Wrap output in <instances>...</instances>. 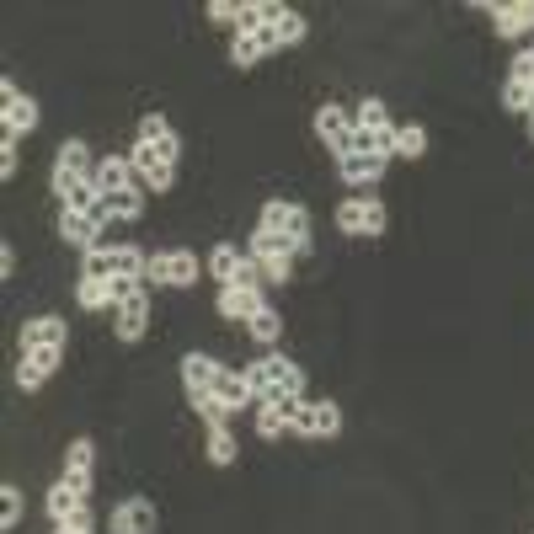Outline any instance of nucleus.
I'll return each mask as SVG.
<instances>
[{
  "label": "nucleus",
  "instance_id": "nucleus-36",
  "mask_svg": "<svg viewBox=\"0 0 534 534\" xmlns=\"http://www.w3.org/2000/svg\"><path fill=\"white\" fill-rule=\"evenodd\" d=\"M529 102H534V86H524V81L502 86V107H508V113H529Z\"/></svg>",
  "mask_w": 534,
  "mask_h": 534
},
{
  "label": "nucleus",
  "instance_id": "nucleus-17",
  "mask_svg": "<svg viewBox=\"0 0 534 534\" xmlns=\"http://www.w3.org/2000/svg\"><path fill=\"white\" fill-rule=\"evenodd\" d=\"M91 470H97V444H91V438H75L65 449V481L81 497H91Z\"/></svg>",
  "mask_w": 534,
  "mask_h": 534
},
{
  "label": "nucleus",
  "instance_id": "nucleus-13",
  "mask_svg": "<svg viewBox=\"0 0 534 534\" xmlns=\"http://www.w3.org/2000/svg\"><path fill=\"white\" fill-rule=\"evenodd\" d=\"M155 524H161V513L150 497H129L113 508V534H155Z\"/></svg>",
  "mask_w": 534,
  "mask_h": 534
},
{
  "label": "nucleus",
  "instance_id": "nucleus-11",
  "mask_svg": "<svg viewBox=\"0 0 534 534\" xmlns=\"http://www.w3.org/2000/svg\"><path fill=\"white\" fill-rule=\"evenodd\" d=\"M284 49V38H278V27H257V33H235L230 43V65L235 70H251V65H262L267 54H278Z\"/></svg>",
  "mask_w": 534,
  "mask_h": 534
},
{
  "label": "nucleus",
  "instance_id": "nucleus-21",
  "mask_svg": "<svg viewBox=\"0 0 534 534\" xmlns=\"http://www.w3.org/2000/svg\"><path fill=\"white\" fill-rule=\"evenodd\" d=\"M129 177H134V166H129V155H107V161H97V171H91V182H97V193H129Z\"/></svg>",
  "mask_w": 534,
  "mask_h": 534
},
{
  "label": "nucleus",
  "instance_id": "nucleus-3",
  "mask_svg": "<svg viewBox=\"0 0 534 534\" xmlns=\"http://www.w3.org/2000/svg\"><path fill=\"white\" fill-rule=\"evenodd\" d=\"M294 241H284V235H273V230H262L251 235V246H246V257L262 267V284H289V262H294Z\"/></svg>",
  "mask_w": 534,
  "mask_h": 534
},
{
  "label": "nucleus",
  "instance_id": "nucleus-15",
  "mask_svg": "<svg viewBox=\"0 0 534 534\" xmlns=\"http://www.w3.org/2000/svg\"><path fill=\"white\" fill-rule=\"evenodd\" d=\"M219 369H225L219 358H209V353H187V358H182V385H187V396H193V401L214 396Z\"/></svg>",
  "mask_w": 534,
  "mask_h": 534
},
{
  "label": "nucleus",
  "instance_id": "nucleus-19",
  "mask_svg": "<svg viewBox=\"0 0 534 534\" xmlns=\"http://www.w3.org/2000/svg\"><path fill=\"white\" fill-rule=\"evenodd\" d=\"M262 289L257 284H230V289H219V316L225 321H251L262 310Z\"/></svg>",
  "mask_w": 534,
  "mask_h": 534
},
{
  "label": "nucleus",
  "instance_id": "nucleus-38",
  "mask_svg": "<svg viewBox=\"0 0 534 534\" xmlns=\"http://www.w3.org/2000/svg\"><path fill=\"white\" fill-rule=\"evenodd\" d=\"M209 17L225 22V27H235V22H241V0H209Z\"/></svg>",
  "mask_w": 534,
  "mask_h": 534
},
{
  "label": "nucleus",
  "instance_id": "nucleus-20",
  "mask_svg": "<svg viewBox=\"0 0 534 534\" xmlns=\"http://www.w3.org/2000/svg\"><path fill=\"white\" fill-rule=\"evenodd\" d=\"M65 342H70V326L59 321V316L22 321V348H59V353H65Z\"/></svg>",
  "mask_w": 534,
  "mask_h": 534
},
{
  "label": "nucleus",
  "instance_id": "nucleus-31",
  "mask_svg": "<svg viewBox=\"0 0 534 534\" xmlns=\"http://www.w3.org/2000/svg\"><path fill=\"white\" fill-rule=\"evenodd\" d=\"M75 305H81V310H102V305H113V294H107L102 278H81V284H75Z\"/></svg>",
  "mask_w": 534,
  "mask_h": 534
},
{
  "label": "nucleus",
  "instance_id": "nucleus-43",
  "mask_svg": "<svg viewBox=\"0 0 534 534\" xmlns=\"http://www.w3.org/2000/svg\"><path fill=\"white\" fill-rule=\"evenodd\" d=\"M529 139H534V118H529Z\"/></svg>",
  "mask_w": 534,
  "mask_h": 534
},
{
  "label": "nucleus",
  "instance_id": "nucleus-33",
  "mask_svg": "<svg viewBox=\"0 0 534 534\" xmlns=\"http://www.w3.org/2000/svg\"><path fill=\"white\" fill-rule=\"evenodd\" d=\"M209 460L214 465H235V433L230 428H209Z\"/></svg>",
  "mask_w": 534,
  "mask_h": 534
},
{
  "label": "nucleus",
  "instance_id": "nucleus-30",
  "mask_svg": "<svg viewBox=\"0 0 534 534\" xmlns=\"http://www.w3.org/2000/svg\"><path fill=\"white\" fill-rule=\"evenodd\" d=\"M246 332L257 337V342H278V337H284V321H278V310H273V305H262L257 316L246 321Z\"/></svg>",
  "mask_w": 534,
  "mask_h": 534
},
{
  "label": "nucleus",
  "instance_id": "nucleus-25",
  "mask_svg": "<svg viewBox=\"0 0 534 534\" xmlns=\"http://www.w3.org/2000/svg\"><path fill=\"white\" fill-rule=\"evenodd\" d=\"M145 321H150V294H139V300L118 305V337H123V342H139V337H145Z\"/></svg>",
  "mask_w": 534,
  "mask_h": 534
},
{
  "label": "nucleus",
  "instance_id": "nucleus-23",
  "mask_svg": "<svg viewBox=\"0 0 534 534\" xmlns=\"http://www.w3.org/2000/svg\"><path fill=\"white\" fill-rule=\"evenodd\" d=\"M214 396L230 406V412H241V406H257V396H251V385H246V374H235L230 364L219 369V380H214Z\"/></svg>",
  "mask_w": 534,
  "mask_h": 534
},
{
  "label": "nucleus",
  "instance_id": "nucleus-7",
  "mask_svg": "<svg viewBox=\"0 0 534 534\" xmlns=\"http://www.w3.org/2000/svg\"><path fill=\"white\" fill-rule=\"evenodd\" d=\"M294 433L300 438H337L342 433V406L337 401H300L294 406Z\"/></svg>",
  "mask_w": 534,
  "mask_h": 534
},
{
  "label": "nucleus",
  "instance_id": "nucleus-24",
  "mask_svg": "<svg viewBox=\"0 0 534 534\" xmlns=\"http://www.w3.org/2000/svg\"><path fill=\"white\" fill-rule=\"evenodd\" d=\"M294 406H300V401L257 406V433H262V438H284V433H294Z\"/></svg>",
  "mask_w": 534,
  "mask_h": 534
},
{
  "label": "nucleus",
  "instance_id": "nucleus-26",
  "mask_svg": "<svg viewBox=\"0 0 534 534\" xmlns=\"http://www.w3.org/2000/svg\"><path fill=\"white\" fill-rule=\"evenodd\" d=\"M390 155L422 161V155H428V129H422V123H396V145H390Z\"/></svg>",
  "mask_w": 534,
  "mask_h": 534
},
{
  "label": "nucleus",
  "instance_id": "nucleus-9",
  "mask_svg": "<svg viewBox=\"0 0 534 534\" xmlns=\"http://www.w3.org/2000/svg\"><path fill=\"white\" fill-rule=\"evenodd\" d=\"M353 129H358V113H353V107H337V102L316 107V134L326 139V150H332V155H348Z\"/></svg>",
  "mask_w": 534,
  "mask_h": 534
},
{
  "label": "nucleus",
  "instance_id": "nucleus-2",
  "mask_svg": "<svg viewBox=\"0 0 534 534\" xmlns=\"http://www.w3.org/2000/svg\"><path fill=\"white\" fill-rule=\"evenodd\" d=\"M81 278H150V257L139 246H97L81 257Z\"/></svg>",
  "mask_w": 534,
  "mask_h": 534
},
{
  "label": "nucleus",
  "instance_id": "nucleus-4",
  "mask_svg": "<svg viewBox=\"0 0 534 534\" xmlns=\"http://www.w3.org/2000/svg\"><path fill=\"white\" fill-rule=\"evenodd\" d=\"M262 230H273V235H284V241L294 246H310V209L305 203H284V198H273V203H262Z\"/></svg>",
  "mask_w": 534,
  "mask_h": 534
},
{
  "label": "nucleus",
  "instance_id": "nucleus-6",
  "mask_svg": "<svg viewBox=\"0 0 534 534\" xmlns=\"http://www.w3.org/2000/svg\"><path fill=\"white\" fill-rule=\"evenodd\" d=\"M337 230L342 235H385V203L380 198H342L337 203Z\"/></svg>",
  "mask_w": 534,
  "mask_h": 534
},
{
  "label": "nucleus",
  "instance_id": "nucleus-8",
  "mask_svg": "<svg viewBox=\"0 0 534 534\" xmlns=\"http://www.w3.org/2000/svg\"><path fill=\"white\" fill-rule=\"evenodd\" d=\"M129 166H134V177L145 182L150 193H166V187L177 182V161H166V155L155 150V145H145V139L129 150Z\"/></svg>",
  "mask_w": 534,
  "mask_h": 534
},
{
  "label": "nucleus",
  "instance_id": "nucleus-44",
  "mask_svg": "<svg viewBox=\"0 0 534 534\" xmlns=\"http://www.w3.org/2000/svg\"><path fill=\"white\" fill-rule=\"evenodd\" d=\"M529 118H534V102H529Z\"/></svg>",
  "mask_w": 534,
  "mask_h": 534
},
{
  "label": "nucleus",
  "instance_id": "nucleus-42",
  "mask_svg": "<svg viewBox=\"0 0 534 534\" xmlns=\"http://www.w3.org/2000/svg\"><path fill=\"white\" fill-rule=\"evenodd\" d=\"M54 534H81V529H70V524H54Z\"/></svg>",
  "mask_w": 534,
  "mask_h": 534
},
{
  "label": "nucleus",
  "instance_id": "nucleus-40",
  "mask_svg": "<svg viewBox=\"0 0 534 534\" xmlns=\"http://www.w3.org/2000/svg\"><path fill=\"white\" fill-rule=\"evenodd\" d=\"M0 177H17V139L6 134V145H0Z\"/></svg>",
  "mask_w": 534,
  "mask_h": 534
},
{
  "label": "nucleus",
  "instance_id": "nucleus-18",
  "mask_svg": "<svg viewBox=\"0 0 534 534\" xmlns=\"http://www.w3.org/2000/svg\"><path fill=\"white\" fill-rule=\"evenodd\" d=\"M385 166H390V155H337V177L348 187H374L385 177Z\"/></svg>",
  "mask_w": 534,
  "mask_h": 534
},
{
  "label": "nucleus",
  "instance_id": "nucleus-22",
  "mask_svg": "<svg viewBox=\"0 0 534 534\" xmlns=\"http://www.w3.org/2000/svg\"><path fill=\"white\" fill-rule=\"evenodd\" d=\"M0 102H6V113H0V118H6L11 139H22V134L38 129V102L33 97H22V91H17V97H0Z\"/></svg>",
  "mask_w": 534,
  "mask_h": 534
},
{
  "label": "nucleus",
  "instance_id": "nucleus-37",
  "mask_svg": "<svg viewBox=\"0 0 534 534\" xmlns=\"http://www.w3.org/2000/svg\"><path fill=\"white\" fill-rule=\"evenodd\" d=\"M273 27H278V38H284V49L305 38V17H300V11H289V6H284V17H278Z\"/></svg>",
  "mask_w": 534,
  "mask_h": 534
},
{
  "label": "nucleus",
  "instance_id": "nucleus-28",
  "mask_svg": "<svg viewBox=\"0 0 534 534\" xmlns=\"http://www.w3.org/2000/svg\"><path fill=\"white\" fill-rule=\"evenodd\" d=\"M81 508H86V497L75 492L70 481H59L54 492H49V518H54V524H70V518L81 513Z\"/></svg>",
  "mask_w": 534,
  "mask_h": 534
},
{
  "label": "nucleus",
  "instance_id": "nucleus-14",
  "mask_svg": "<svg viewBox=\"0 0 534 534\" xmlns=\"http://www.w3.org/2000/svg\"><path fill=\"white\" fill-rule=\"evenodd\" d=\"M59 235H65L70 246H81V251H97V246H107V235H102V219H97V214L59 209Z\"/></svg>",
  "mask_w": 534,
  "mask_h": 534
},
{
  "label": "nucleus",
  "instance_id": "nucleus-10",
  "mask_svg": "<svg viewBox=\"0 0 534 534\" xmlns=\"http://www.w3.org/2000/svg\"><path fill=\"white\" fill-rule=\"evenodd\" d=\"M476 11H492L502 38H529L534 33V0H476Z\"/></svg>",
  "mask_w": 534,
  "mask_h": 534
},
{
  "label": "nucleus",
  "instance_id": "nucleus-32",
  "mask_svg": "<svg viewBox=\"0 0 534 534\" xmlns=\"http://www.w3.org/2000/svg\"><path fill=\"white\" fill-rule=\"evenodd\" d=\"M17 524H22V492H17V486H11V481H6V486H0V529L11 534Z\"/></svg>",
  "mask_w": 534,
  "mask_h": 534
},
{
  "label": "nucleus",
  "instance_id": "nucleus-41",
  "mask_svg": "<svg viewBox=\"0 0 534 534\" xmlns=\"http://www.w3.org/2000/svg\"><path fill=\"white\" fill-rule=\"evenodd\" d=\"M11 273H17V251L0 246V278H11Z\"/></svg>",
  "mask_w": 534,
  "mask_h": 534
},
{
  "label": "nucleus",
  "instance_id": "nucleus-16",
  "mask_svg": "<svg viewBox=\"0 0 534 534\" xmlns=\"http://www.w3.org/2000/svg\"><path fill=\"white\" fill-rule=\"evenodd\" d=\"M59 348H22V364H17V385L22 390H38V385H49V374L59 369Z\"/></svg>",
  "mask_w": 534,
  "mask_h": 534
},
{
  "label": "nucleus",
  "instance_id": "nucleus-39",
  "mask_svg": "<svg viewBox=\"0 0 534 534\" xmlns=\"http://www.w3.org/2000/svg\"><path fill=\"white\" fill-rule=\"evenodd\" d=\"M508 81H524V86H534V43H529V49H524V54H518V59H513Z\"/></svg>",
  "mask_w": 534,
  "mask_h": 534
},
{
  "label": "nucleus",
  "instance_id": "nucleus-1",
  "mask_svg": "<svg viewBox=\"0 0 534 534\" xmlns=\"http://www.w3.org/2000/svg\"><path fill=\"white\" fill-rule=\"evenodd\" d=\"M241 374H246V385H251V396H257V406L305 401V369L289 364V358H278V353H267V358H257V364H246Z\"/></svg>",
  "mask_w": 534,
  "mask_h": 534
},
{
  "label": "nucleus",
  "instance_id": "nucleus-35",
  "mask_svg": "<svg viewBox=\"0 0 534 534\" xmlns=\"http://www.w3.org/2000/svg\"><path fill=\"white\" fill-rule=\"evenodd\" d=\"M193 406H198V417L209 422V428H230V417H235L219 396H203V401H193Z\"/></svg>",
  "mask_w": 534,
  "mask_h": 534
},
{
  "label": "nucleus",
  "instance_id": "nucleus-12",
  "mask_svg": "<svg viewBox=\"0 0 534 534\" xmlns=\"http://www.w3.org/2000/svg\"><path fill=\"white\" fill-rule=\"evenodd\" d=\"M150 278L166 289H193L198 284V257L193 251H161V257H150Z\"/></svg>",
  "mask_w": 534,
  "mask_h": 534
},
{
  "label": "nucleus",
  "instance_id": "nucleus-34",
  "mask_svg": "<svg viewBox=\"0 0 534 534\" xmlns=\"http://www.w3.org/2000/svg\"><path fill=\"white\" fill-rule=\"evenodd\" d=\"M139 139H145V145H166V139H177V134H171V123L161 113H145L139 118Z\"/></svg>",
  "mask_w": 534,
  "mask_h": 534
},
{
  "label": "nucleus",
  "instance_id": "nucleus-29",
  "mask_svg": "<svg viewBox=\"0 0 534 534\" xmlns=\"http://www.w3.org/2000/svg\"><path fill=\"white\" fill-rule=\"evenodd\" d=\"M353 113H358V129H369V134H390V129H396V123H390V107L380 97H364Z\"/></svg>",
  "mask_w": 534,
  "mask_h": 534
},
{
  "label": "nucleus",
  "instance_id": "nucleus-27",
  "mask_svg": "<svg viewBox=\"0 0 534 534\" xmlns=\"http://www.w3.org/2000/svg\"><path fill=\"white\" fill-rule=\"evenodd\" d=\"M139 214H145V193H134V187H129V193H107L102 209H97L102 225H107V219H139Z\"/></svg>",
  "mask_w": 534,
  "mask_h": 534
},
{
  "label": "nucleus",
  "instance_id": "nucleus-5",
  "mask_svg": "<svg viewBox=\"0 0 534 534\" xmlns=\"http://www.w3.org/2000/svg\"><path fill=\"white\" fill-rule=\"evenodd\" d=\"M91 150H86V139H65L59 145V155H54V193L65 198V193H75L81 182H91Z\"/></svg>",
  "mask_w": 534,
  "mask_h": 534
}]
</instances>
